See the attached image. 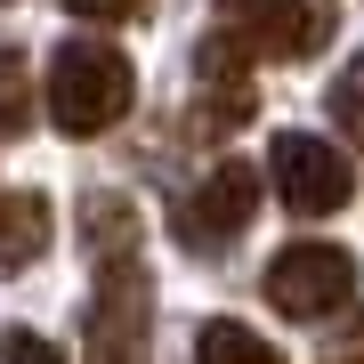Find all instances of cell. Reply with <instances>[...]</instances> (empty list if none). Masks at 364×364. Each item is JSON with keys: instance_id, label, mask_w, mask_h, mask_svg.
Wrapping results in <instances>:
<instances>
[{"instance_id": "14", "label": "cell", "mask_w": 364, "mask_h": 364, "mask_svg": "<svg viewBox=\"0 0 364 364\" xmlns=\"http://www.w3.org/2000/svg\"><path fill=\"white\" fill-rule=\"evenodd\" d=\"M0 364H65V356H57V348H49V340H41V332L9 324V332H0Z\"/></svg>"}, {"instance_id": "9", "label": "cell", "mask_w": 364, "mask_h": 364, "mask_svg": "<svg viewBox=\"0 0 364 364\" xmlns=\"http://www.w3.org/2000/svg\"><path fill=\"white\" fill-rule=\"evenodd\" d=\"M195 364H284V356H275L251 324H235V316H210V324L195 332Z\"/></svg>"}, {"instance_id": "12", "label": "cell", "mask_w": 364, "mask_h": 364, "mask_svg": "<svg viewBox=\"0 0 364 364\" xmlns=\"http://www.w3.org/2000/svg\"><path fill=\"white\" fill-rule=\"evenodd\" d=\"M332 122L348 130V146L364 154V57H348V73L332 81Z\"/></svg>"}, {"instance_id": "1", "label": "cell", "mask_w": 364, "mask_h": 364, "mask_svg": "<svg viewBox=\"0 0 364 364\" xmlns=\"http://www.w3.org/2000/svg\"><path fill=\"white\" fill-rule=\"evenodd\" d=\"M138 97V73L114 41H65L49 57V122L65 138H105Z\"/></svg>"}, {"instance_id": "16", "label": "cell", "mask_w": 364, "mask_h": 364, "mask_svg": "<svg viewBox=\"0 0 364 364\" xmlns=\"http://www.w3.org/2000/svg\"><path fill=\"white\" fill-rule=\"evenodd\" d=\"M332 364H364V308L348 316V332L332 340Z\"/></svg>"}, {"instance_id": "5", "label": "cell", "mask_w": 364, "mask_h": 364, "mask_svg": "<svg viewBox=\"0 0 364 364\" xmlns=\"http://www.w3.org/2000/svg\"><path fill=\"white\" fill-rule=\"evenodd\" d=\"M267 178L284 195V210H299V219H324V210L348 203V154L308 138V130H284L267 146Z\"/></svg>"}, {"instance_id": "7", "label": "cell", "mask_w": 364, "mask_h": 364, "mask_svg": "<svg viewBox=\"0 0 364 364\" xmlns=\"http://www.w3.org/2000/svg\"><path fill=\"white\" fill-rule=\"evenodd\" d=\"M138 243H146L138 203L114 195V186H90V195H81V251H90V267H97V275H114V267H146Z\"/></svg>"}, {"instance_id": "15", "label": "cell", "mask_w": 364, "mask_h": 364, "mask_svg": "<svg viewBox=\"0 0 364 364\" xmlns=\"http://www.w3.org/2000/svg\"><path fill=\"white\" fill-rule=\"evenodd\" d=\"M73 16H90V25H122V16H138L146 0H65Z\"/></svg>"}, {"instance_id": "8", "label": "cell", "mask_w": 364, "mask_h": 364, "mask_svg": "<svg viewBox=\"0 0 364 364\" xmlns=\"http://www.w3.org/2000/svg\"><path fill=\"white\" fill-rule=\"evenodd\" d=\"M41 251H49V195H33V186H9L0 195V267H33Z\"/></svg>"}, {"instance_id": "13", "label": "cell", "mask_w": 364, "mask_h": 364, "mask_svg": "<svg viewBox=\"0 0 364 364\" xmlns=\"http://www.w3.org/2000/svg\"><path fill=\"white\" fill-rule=\"evenodd\" d=\"M243 65H251V57L235 49V41H227L219 25H210V33H203V49H195V73H203V81H251Z\"/></svg>"}, {"instance_id": "3", "label": "cell", "mask_w": 364, "mask_h": 364, "mask_svg": "<svg viewBox=\"0 0 364 364\" xmlns=\"http://www.w3.org/2000/svg\"><path fill=\"white\" fill-rule=\"evenodd\" d=\"M259 291H267V308L299 316V324H324L332 308L356 299V251H340V243H284L267 259Z\"/></svg>"}, {"instance_id": "2", "label": "cell", "mask_w": 364, "mask_h": 364, "mask_svg": "<svg viewBox=\"0 0 364 364\" xmlns=\"http://www.w3.org/2000/svg\"><path fill=\"white\" fill-rule=\"evenodd\" d=\"M210 25H219L243 57H284V65H299V57H316L340 25L332 0H210Z\"/></svg>"}, {"instance_id": "11", "label": "cell", "mask_w": 364, "mask_h": 364, "mask_svg": "<svg viewBox=\"0 0 364 364\" xmlns=\"http://www.w3.org/2000/svg\"><path fill=\"white\" fill-rule=\"evenodd\" d=\"M33 122V65L25 49H0V138H16Z\"/></svg>"}, {"instance_id": "10", "label": "cell", "mask_w": 364, "mask_h": 364, "mask_svg": "<svg viewBox=\"0 0 364 364\" xmlns=\"http://www.w3.org/2000/svg\"><path fill=\"white\" fill-rule=\"evenodd\" d=\"M243 122H251V81H203L186 130L195 138H227V130H243Z\"/></svg>"}, {"instance_id": "4", "label": "cell", "mask_w": 364, "mask_h": 364, "mask_svg": "<svg viewBox=\"0 0 364 364\" xmlns=\"http://www.w3.org/2000/svg\"><path fill=\"white\" fill-rule=\"evenodd\" d=\"M90 364H146L154 348V275L146 267H114L90 291Z\"/></svg>"}, {"instance_id": "6", "label": "cell", "mask_w": 364, "mask_h": 364, "mask_svg": "<svg viewBox=\"0 0 364 364\" xmlns=\"http://www.w3.org/2000/svg\"><path fill=\"white\" fill-rule=\"evenodd\" d=\"M251 210H259V170L251 162H219L178 203V235H186V251H227V235H243Z\"/></svg>"}]
</instances>
